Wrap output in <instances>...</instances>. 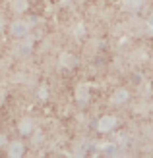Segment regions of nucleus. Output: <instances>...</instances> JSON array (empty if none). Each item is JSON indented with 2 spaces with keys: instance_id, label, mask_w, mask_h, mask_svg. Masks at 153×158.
I'll return each instance as SVG.
<instances>
[{
  "instance_id": "f257e3e1",
  "label": "nucleus",
  "mask_w": 153,
  "mask_h": 158,
  "mask_svg": "<svg viewBox=\"0 0 153 158\" xmlns=\"http://www.w3.org/2000/svg\"><path fill=\"white\" fill-rule=\"evenodd\" d=\"M10 31H12L14 37H23V35H27V25L21 23V21H14V25L10 27Z\"/></svg>"
},
{
  "instance_id": "f03ea898",
  "label": "nucleus",
  "mask_w": 153,
  "mask_h": 158,
  "mask_svg": "<svg viewBox=\"0 0 153 158\" xmlns=\"http://www.w3.org/2000/svg\"><path fill=\"white\" fill-rule=\"evenodd\" d=\"M115 123H116L115 118H112V116H107V118H103V120L99 122V129H101V131H110Z\"/></svg>"
},
{
  "instance_id": "7ed1b4c3",
  "label": "nucleus",
  "mask_w": 153,
  "mask_h": 158,
  "mask_svg": "<svg viewBox=\"0 0 153 158\" xmlns=\"http://www.w3.org/2000/svg\"><path fill=\"white\" fill-rule=\"evenodd\" d=\"M31 129H33V123H31L29 120H23L20 123V131L23 133V135H27V133H31Z\"/></svg>"
},
{
  "instance_id": "20e7f679",
  "label": "nucleus",
  "mask_w": 153,
  "mask_h": 158,
  "mask_svg": "<svg viewBox=\"0 0 153 158\" xmlns=\"http://www.w3.org/2000/svg\"><path fill=\"white\" fill-rule=\"evenodd\" d=\"M21 152H23V147L20 143H16V145H12L10 148H8V154H10V156H20Z\"/></svg>"
},
{
  "instance_id": "39448f33",
  "label": "nucleus",
  "mask_w": 153,
  "mask_h": 158,
  "mask_svg": "<svg viewBox=\"0 0 153 158\" xmlns=\"http://www.w3.org/2000/svg\"><path fill=\"white\" fill-rule=\"evenodd\" d=\"M128 98V91H116L115 94V102H124Z\"/></svg>"
},
{
  "instance_id": "423d86ee",
  "label": "nucleus",
  "mask_w": 153,
  "mask_h": 158,
  "mask_svg": "<svg viewBox=\"0 0 153 158\" xmlns=\"http://www.w3.org/2000/svg\"><path fill=\"white\" fill-rule=\"evenodd\" d=\"M16 10H18V12H23V10H25V0H16Z\"/></svg>"
},
{
  "instance_id": "0eeeda50",
  "label": "nucleus",
  "mask_w": 153,
  "mask_h": 158,
  "mask_svg": "<svg viewBox=\"0 0 153 158\" xmlns=\"http://www.w3.org/2000/svg\"><path fill=\"white\" fill-rule=\"evenodd\" d=\"M8 143V139H6V135H0V147H4Z\"/></svg>"
},
{
  "instance_id": "6e6552de",
  "label": "nucleus",
  "mask_w": 153,
  "mask_h": 158,
  "mask_svg": "<svg viewBox=\"0 0 153 158\" xmlns=\"http://www.w3.org/2000/svg\"><path fill=\"white\" fill-rule=\"evenodd\" d=\"M39 94H41V98H47V89H41V91H39Z\"/></svg>"
},
{
  "instance_id": "1a4fd4ad",
  "label": "nucleus",
  "mask_w": 153,
  "mask_h": 158,
  "mask_svg": "<svg viewBox=\"0 0 153 158\" xmlns=\"http://www.w3.org/2000/svg\"><path fill=\"white\" fill-rule=\"evenodd\" d=\"M2 102H4V93L0 91V104H2Z\"/></svg>"
}]
</instances>
